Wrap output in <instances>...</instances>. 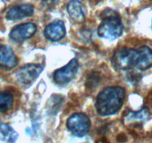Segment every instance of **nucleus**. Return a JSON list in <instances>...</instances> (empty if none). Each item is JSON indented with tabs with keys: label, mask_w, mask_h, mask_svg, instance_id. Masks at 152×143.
Segmentation results:
<instances>
[{
	"label": "nucleus",
	"mask_w": 152,
	"mask_h": 143,
	"mask_svg": "<svg viewBox=\"0 0 152 143\" xmlns=\"http://www.w3.org/2000/svg\"><path fill=\"white\" fill-rule=\"evenodd\" d=\"M125 97V91L122 87H110L104 89L96 98L97 113L103 116L115 114L122 107Z\"/></svg>",
	"instance_id": "obj_1"
},
{
	"label": "nucleus",
	"mask_w": 152,
	"mask_h": 143,
	"mask_svg": "<svg viewBox=\"0 0 152 143\" xmlns=\"http://www.w3.org/2000/svg\"><path fill=\"white\" fill-rule=\"evenodd\" d=\"M124 27L120 18L116 14L107 16L102 20L98 28L99 37L107 40H116L122 34Z\"/></svg>",
	"instance_id": "obj_2"
},
{
	"label": "nucleus",
	"mask_w": 152,
	"mask_h": 143,
	"mask_svg": "<svg viewBox=\"0 0 152 143\" xmlns=\"http://www.w3.org/2000/svg\"><path fill=\"white\" fill-rule=\"evenodd\" d=\"M138 55V50L122 48L114 54L112 59L113 63L119 69L128 70L133 67H136Z\"/></svg>",
	"instance_id": "obj_3"
},
{
	"label": "nucleus",
	"mask_w": 152,
	"mask_h": 143,
	"mask_svg": "<svg viewBox=\"0 0 152 143\" xmlns=\"http://www.w3.org/2000/svg\"><path fill=\"white\" fill-rule=\"evenodd\" d=\"M66 126L69 131L75 136L82 137L89 132L91 122L88 116L84 113H75L67 119Z\"/></svg>",
	"instance_id": "obj_4"
},
{
	"label": "nucleus",
	"mask_w": 152,
	"mask_h": 143,
	"mask_svg": "<svg viewBox=\"0 0 152 143\" xmlns=\"http://www.w3.org/2000/svg\"><path fill=\"white\" fill-rule=\"evenodd\" d=\"M43 68L38 64H28L22 67L17 72V79L20 84L25 86H30L37 79Z\"/></svg>",
	"instance_id": "obj_5"
},
{
	"label": "nucleus",
	"mask_w": 152,
	"mask_h": 143,
	"mask_svg": "<svg viewBox=\"0 0 152 143\" xmlns=\"http://www.w3.org/2000/svg\"><path fill=\"white\" fill-rule=\"evenodd\" d=\"M78 62L77 59L71 60L65 66L55 72L54 81L58 84H66L74 78L78 70Z\"/></svg>",
	"instance_id": "obj_6"
},
{
	"label": "nucleus",
	"mask_w": 152,
	"mask_h": 143,
	"mask_svg": "<svg viewBox=\"0 0 152 143\" xmlns=\"http://www.w3.org/2000/svg\"><path fill=\"white\" fill-rule=\"evenodd\" d=\"M36 31V25L32 23H26L13 28L9 36L13 41L21 43L33 37Z\"/></svg>",
	"instance_id": "obj_7"
},
{
	"label": "nucleus",
	"mask_w": 152,
	"mask_h": 143,
	"mask_svg": "<svg viewBox=\"0 0 152 143\" xmlns=\"http://www.w3.org/2000/svg\"><path fill=\"white\" fill-rule=\"evenodd\" d=\"M65 25H64V22L61 21V20L53 22L45 28V37L50 41H59L65 37Z\"/></svg>",
	"instance_id": "obj_8"
},
{
	"label": "nucleus",
	"mask_w": 152,
	"mask_h": 143,
	"mask_svg": "<svg viewBox=\"0 0 152 143\" xmlns=\"http://www.w3.org/2000/svg\"><path fill=\"white\" fill-rule=\"evenodd\" d=\"M15 53L9 46H0V67L5 69H12L17 65Z\"/></svg>",
	"instance_id": "obj_9"
},
{
	"label": "nucleus",
	"mask_w": 152,
	"mask_h": 143,
	"mask_svg": "<svg viewBox=\"0 0 152 143\" xmlns=\"http://www.w3.org/2000/svg\"><path fill=\"white\" fill-rule=\"evenodd\" d=\"M34 14V7L31 5H18L11 8L6 14L8 20H19L26 17H31Z\"/></svg>",
	"instance_id": "obj_10"
},
{
	"label": "nucleus",
	"mask_w": 152,
	"mask_h": 143,
	"mask_svg": "<svg viewBox=\"0 0 152 143\" xmlns=\"http://www.w3.org/2000/svg\"><path fill=\"white\" fill-rule=\"evenodd\" d=\"M69 15L76 23H82L85 19V9L78 0H72L67 5Z\"/></svg>",
	"instance_id": "obj_11"
},
{
	"label": "nucleus",
	"mask_w": 152,
	"mask_h": 143,
	"mask_svg": "<svg viewBox=\"0 0 152 143\" xmlns=\"http://www.w3.org/2000/svg\"><path fill=\"white\" fill-rule=\"evenodd\" d=\"M139 55L136 68L144 71L152 66V50L148 46H142L138 50Z\"/></svg>",
	"instance_id": "obj_12"
},
{
	"label": "nucleus",
	"mask_w": 152,
	"mask_h": 143,
	"mask_svg": "<svg viewBox=\"0 0 152 143\" xmlns=\"http://www.w3.org/2000/svg\"><path fill=\"white\" fill-rule=\"evenodd\" d=\"M19 137L18 133L7 124L0 122V140L6 143H15Z\"/></svg>",
	"instance_id": "obj_13"
},
{
	"label": "nucleus",
	"mask_w": 152,
	"mask_h": 143,
	"mask_svg": "<svg viewBox=\"0 0 152 143\" xmlns=\"http://www.w3.org/2000/svg\"><path fill=\"white\" fill-rule=\"evenodd\" d=\"M14 97L6 91L0 92V113H6L12 107Z\"/></svg>",
	"instance_id": "obj_14"
},
{
	"label": "nucleus",
	"mask_w": 152,
	"mask_h": 143,
	"mask_svg": "<svg viewBox=\"0 0 152 143\" xmlns=\"http://www.w3.org/2000/svg\"><path fill=\"white\" fill-rule=\"evenodd\" d=\"M149 116L148 110L143 108L142 110L137 112H131L126 116V120L128 122H134V121H143L148 119Z\"/></svg>",
	"instance_id": "obj_15"
}]
</instances>
